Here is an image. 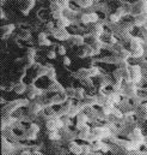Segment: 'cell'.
<instances>
[{
    "mask_svg": "<svg viewBox=\"0 0 147 155\" xmlns=\"http://www.w3.org/2000/svg\"><path fill=\"white\" fill-rule=\"evenodd\" d=\"M16 29L14 24H5L1 27V39H6L8 35H11L13 33V30Z\"/></svg>",
    "mask_w": 147,
    "mask_h": 155,
    "instance_id": "cell-10",
    "label": "cell"
},
{
    "mask_svg": "<svg viewBox=\"0 0 147 155\" xmlns=\"http://www.w3.org/2000/svg\"><path fill=\"white\" fill-rule=\"evenodd\" d=\"M47 135H48V138L52 140V141H56V140L60 138V135H59L58 130H48Z\"/></svg>",
    "mask_w": 147,
    "mask_h": 155,
    "instance_id": "cell-25",
    "label": "cell"
},
{
    "mask_svg": "<svg viewBox=\"0 0 147 155\" xmlns=\"http://www.w3.org/2000/svg\"><path fill=\"white\" fill-rule=\"evenodd\" d=\"M129 69H130V76H132V81H133L134 83L140 82V81H141V77H142L140 66H139V65H134V66H129Z\"/></svg>",
    "mask_w": 147,
    "mask_h": 155,
    "instance_id": "cell-6",
    "label": "cell"
},
{
    "mask_svg": "<svg viewBox=\"0 0 147 155\" xmlns=\"http://www.w3.org/2000/svg\"><path fill=\"white\" fill-rule=\"evenodd\" d=\"M48 66L47 65H38L36 69V78H41L43 77V76H47V74H48Z\"/></svg>",
    "mask_w": 147,
    "mask_h": 155,
    "instance_id": "cell-21",
    "label": "cell"
},
{
    "mask_svg": "<svg viewBox=\"0 0 147 155\" xmlns=\"http://www.w3.org/2000/svg\"><path fill=\"white\" fill-rule=\"evenodd\" d=\"M27 104H28V100H14V101H11V102L6 104L2 107V114H11L14 111H17L20 106L27 105Z\"/></svg>",
    "mask_w": 147,
    "mask_h": 155,
    "instance_id": "cell-2",
    "label": "cell"
},
{
    "mask_svg": "<svg viewBox=\"0 0 147 155\" xmlns=\"http://www.w3.org/2000/svg\"><path fill=\"white\" fill-rule=\"evenodd\" d=\"M73 77L77 78V79H83V78H89L90 77V74H89V69H86V68H81V69H79L77 72H74L73 74Z\"/></svg>",
    "mask_w": 147,
    "mask_h": 155,
    "instance_id": "cell-16",
    "label": "cell"
},
{
    "mask_svg": "<svg viewBox=\"0 0 147 155\" xmlns=\"http://www.w3.org/2000/svg\"><path fill=\"white\" fill-rule=\"evenodd\" d=\"M75 2H77V5H78L79 7H81V8H86V7H90V6H91V4L87 2V1H85V0H75Z\"/></svg>",
    "mask_w": 147,
    "mask_h": 155,
    "instance_id": "cell-34",
    "label": "cell"
},
{
    "mask_svg": "<svg viewBox=\"0 0 147 155\" xmlns=\"http://www.w3.org/2000/svg\"><path fill=\"white\" fill-rule=\"evenodd\" d=\"M62 63H64L65 66H70V65L72 64V60H71V58H68L67 55H65V57L62 58Z\"/></svg>",
    "mask_w": 147,
    "mask_h": 155,
    "instance_id": "cell-44",
    "label": "cell"
},
{
    "mask_svg": "<svg viewBox=\"0 0 147 155\" xmlns=\"http://www.w3.org/2000/svg\"><path fill=\"white\" fill-rule=\"evenodd\" d=\"M91 147L92 146H89V144H81V149H83L81 154H89V153H91Z\"/></svg>",
    "mask_w": 147,
    "mask_h": 155,
    "instance_id": "cell-41",
    "label": "cell"
},
{
    "mask_svg": "<svg viewBox=\"0 0 147 155\" xmlns=\"http://www.w3.org/2000/svg\"><path fill=\"white\" fill-rule=\"evenodd\" d=\"M49 8H50V13H53V12H59V11H64L62 7L59 5L58 1L50 2V4H49Z\"/></svg>",
    "mask_w": 147,
    "mask_h": 155,
    "instance_id": "cell-24",
    "label": "cell"
},
{
    "mask_svg": "<svg viewBox=\"0 0 147 155\" xmlns=\"http://www.w3.org/2000/svg\"><path fill=\"white\" fill-rule=\"evenodd\" d=\"M41 110H42V106H41L39 104H33L31 106H29V111H30V113H33V114H37Z\"/></svg>",
    "mask_w": 147,
    "mask_h": 155,
    "instance_id": "cell-28",
    "label": "cell"
},
{
    "mask_svg": "<svg viewBox=\"0 0 147 155\" xmlns=\"http://www.w3.org/2000/svg\"><path fill=\"white\" fill-rule=\"evenodd\" d=\"M130 138H132V141H135V142H139L140 144L141 143H144V136H142V134H141V131H140V129L139 127H135L133 131H132V134H130Z\"/></svg>",
    "mask_w": 147,
    "mask_h": 155,
    "instance_id": "cell-12",
    "label": "cell"
},
{
    "mask_svg": "<svg viewBox=\"0 0 147 155\" xmlns=\"http://www.w3.org/2000/svg\"><path fill=\"white\" fill-rule=\"evenodd\" d=\"M18 36L20 38V40H23V41H29V40L31 39V33L28 29H20Z\"/></svg>",
    "mask_w": 147,
    "mask_h": 155,
    "instance_id": "cell-23",
    "label": "cell"
},
{
    "mask_svg": "<svg viewBox=\"0 0 147 155\" xmlns=\"http://www.w3.org/2000/svg\"><path fill=\"white\" fill-rule=\"evenodd\" d=\"M112 76L115 78V82H121V83H122V81H123V75H122V70H121L120 68H117V69L112 72Z\"/></svg>",
    "mask_w": 147,
    "mask_h": 155,
    "instance_id": "cell-26",
    "label": "cell"
},
{
    "mask_svg": "<svg viewBox=\"0 0 147 155\" xmlns=\"http://www.w3.org/2000/svg\"><path fill=\"white\" fill-rule=\"evenodd\" d=\"M25 57H28V58H35V57H36V49H35L34 47H29V48H27Z\"/></svg>",
    "mask_w": 147,
    "mask_h": 155,
    "instance_id": "cell-31",
    "label": "cell"
},
{
    "mask_svg": "<svg viewBox=\"0 0 147 155\" xmlns=\"http://www.w3.org/2000/svg\"><path fill=\"white\" fill-rule=\"evenodd\" d=\"M65 93H66V95H67V97H70V99H72L75 96V89L72 88V87H70V88H67V89H65Z\"/></svg>",
    "mask_w": 147,
    "mask_h": 155,
    "instance_id": "cell-36",
    "label": "cell"
},
{
    "mask_svg": "<svg viewBox=\"0 0 147 155\" xmlns=\"http://www.w3.org/2000/svg\"><path fill=\"white\" fill-rule=\"evenodd\" d=\"M136 1H145V0H136Z\"/></svg>",
    "mask_w": 147,
    "mask_h": 155,
    "instance_id": "cell-49",
    "label": "cell"
},
{
    "mask_svg": "<svg viewBox=\"0 0 147 155\" xmlns=\"http://www.w3.org/2000/svg\"><path fill=\"white\" fill-rule=\"evenodd\" d=\"M20 1H23V2H24V1H28V0H20Z\"/></svg>",
    "mask_w": 147,
    "mask_h": 155,
    "instance_id": "cell-48",
    "label": "cell"
},
{
    "mask_svg": "<svg viewBox=\"0 0 147 155\" xmlns=\"http://www.w3.org/2000/svg\"><path fill=\"white\" fill-rule=\"evenodd\" d=\"M27 93H28V99H29V100H30V99H35L36 96H38V95H41V94H42L41 89H38V88H37V87H35L34 84L28 85Z\"/></svg>",
    "mask_w": 147,
    "mask_h": 155,
    "instance_id": "cell-9",
    "label": "cell"
},
{
    "mask_svg": "<svg viewBox=\"0 0 147 155\" xmlns=\"http://www.w3.org/2000/svg\"><path fill=\"white\" fill-rule=\"evenodd\" d=\"M111 116L120 119V118H122V117H123V114H122V112H121L120 110H117V108H115V107H114V110H112V112H111Z\"/></svg>",
    "mask_w": 147,
    "mask_h": 155,
    "instance_id": "cell-42",
    "label": "cell"
},
{
    "mask_svg": "<svg viewBox=\"0 0 147 155\" xmlns=\"http://www.w3.org/2000/svg\"><path fill=\"white\" fill-rule=\"evenodd\" d=\"M71 24V21L67 18V17H65V16H62L61 18H59V19H56V22H55V25L58 27V28H67L68 25Z\"/></svg>",
    "mask_w": 147,
    "mask_h": 155,
    "instance_id": "cell-19",
    "label": "cell"
},
{
    "mask_svg": "<svg viewBox=\"0 0 147 155\" xmlns=\"http://www.w3.org/2000/svg\"><path fill=\"white\" fill-rule=\"evenodd\" d=\"M80 21H81L83 24H87V25L92 23V22H91V16H90V13H83L81 17H80Z\"/></svg>",
    "mask_w": 147,
    "mask_h": 155,
    "instance_id": "cell-29",
    "label": "cell"
},
{
    "mask_svg": "<svg viewBox=\"0 0 147 155\" xmlns=\"http://www.w3.org/2000/svg\"><path fill=\"white\" fill-rule=\"evenodd\" d=\"M49 90H50V91H54V93H64V91H65V88H64L62 84H60L58 81H54V82H50Z\"/></svg>",
    "mask_w": 147,
    "mask_h": 155,
    "instance_id": "cell-17",
    "label": "cell"
},
{
    "mask_svg": "<svg viewBox=\"0 0 147 155\" xmlns=\"http://www.w3.org/2000/svg\"><path fill=\"white\" fill-rule=\"evenodd\" d=\"M56 52H58V54H59V55H62V57H65V55H66V53H67V49H66V47H65V46L60 45V46H58V48H56Z\"/></svg>",
    "mask_w": 147,
    "mask_h": 155,
    "instance_id": "cell-35",
    "label": "cell"
},
{
    "mask_svg": "<svg viewBox=\"0 0 147 155\" xmlns=\"http://www.w3.org/2000/svg\"><path fill=\"white\" fill-rule=\"evenodd\" d=\"M38 45H39V46H50V45H52V41L47 38L45 40H43V41L38 42Z\"/></svg>",
    "mask_w": 147,
    "mask_h": 155,
    "instance_id": "cell-45",
    "label": "cell"
},
{
    "mask_svg": "<svg viewBox=\"0 0 147 155\" xmlns=\"http://www.w3.org/2000/svg\"><path fill=\"white\" fill-rule=\"evenodd\" d=\"M130 53L134 58H140L144 54L142 49V40L140 38H133L130 40Z\"/></svg>",
    "mask_w": 147,
    "mask_h": 155,
    "instance_id": "cell-1",
    "label": "cell"
},
{
    "mask_svg": "<svg viewBox=\"0 0 147 155\" xmlns=\"http://www.w3.org/2000/svg\"><path fill=\"white\" fill-rule=\"evenodd\" d=\"M91 47L93 48V51H95V53L97 54V53H99L101 52V49L103 48V46H104V42L102 41V40H99V39H96L95 41H92L91 43Z\"/></svg>",
    "mask_w": 147,
    "mask_h": 155,
    "instance_id": "cell-20",
    "label": "cell"
},
{
    "mask_svg": "<svg viewBox=\"0 0 147 155\" xmlns=\"http://www.w3.org/2000/svg\"><path fill=\"white\" fill-rule=\"evenodd\" d=\"M144 28H145V29H146V30H147V23H146V24H145V25H144Z\"/></svg>",
    "mask_w": 147,
    "mask_h": 155,
    "instance_id": "cell-47",
    "label": "cell"
},
{
    "mask_svg": "<svg viewBox=\"0 0 147 155\" xmlns=\"http://www.w3.org/2000/svg\"><path fill=\"white\" fill-rule=\"evenodd\" d=\"M120 18H121V17H120L118 15L112 13V15H110V17H109V21H110L111 23L115 24V23H118V22H120Z\"/></svg>",
    "mask_w": 147,
    "mask_h": 155,
    "instance_id": "cell-40",
    "label": "cell"
},
{
    "mask_svg": "<svg viewBox=\"0 0 147 155\" xmlns=\"http://www.w3.org/2000/svg\"><path fill=\"white\" fill-rule=\"evenodd\" d=\"M58 2L62 7V10H67L70 6V0H58Z\"/></svg>",
    "mask_w": 147,
    "mask_h": 155,
    "instance_id": "cell-38",
    "label": "cell"
},
{
    "mask_svg": "<svg viewBox=\"0 0 147 155\" xmlns=\"http://www.w3.org/2000/svg\"><path fill=\"white\" fill-rule=\"evenodd\" d=\"M85 97V90H84V88H78V89H75V96H74V99H77V100H81V99H84Z\"/></svg>",
    "mask_w": 147,
    "mask_h": 155,
    "instance_id": "cell-27",
    "label": "cell"
},
{
    "mask_svg": "<svg viewBox=\"0 0 147 155\" xmlns=\"http://www.w3.org/2000/svg\"><path fill=\"white\" fill-rule=\"evenodd\" d=\"M71 107H72V104L68 101L66 105H64L62 107H60V110H59V114L61 117H65V116H68V112H70V110H71Z\"/></svg>",
    "mask_w": 147,
    "mask_h": 155,
    "instance_id": "cell-22",
    "label": "cell"
},
{
    "mask_svg": "<svg viewBox=\"0 0 147 155\" xmlns=\"http://www.w3.org/2000/svg\"><path fill=\"white\" fill-rule=\"evenodd\" d=\"M107 97H108L109 102L112 104L114 106L117 105V104H120V101H121V95H120V93L114 91V90H111L110 93H107Z\"/></svg>",
    "mask_w": 147,
    "mask_h": 155,
    "instance_id": "cell-11",
    "label": "cell"
},
{
    "mask_svg": "<svg viewBox=\"0 0 147 155\" xmlns=\"http://www.w3.org/2000/svg\"><path fill=\"white\" fill-rule=\"evenodd\" d=\"M47 38H48V33H45V31H41V33L38 34V36H37V39H38V42H41V41L45 40Z\"/></svg>",
    "mask_w": 147,
    "mask_h": 155,
    "instance_id": "cell-43",
    "label": "cell"
},
{
    "mask_svg": "<svg viewBox=\"0 0 147 155\" xmlns=\"http://www.w3.org/2000/svg\"><path fill=\"white\" fill-rule=\"evenodd\" d=\"M37 134L34 129H31L30 126H29V129H27L25 131H24V134H23V137L25 138V140H28V141H33V140H36L37 138Z\"/></svg>",
    "mask_w": 147,
    "mask_h": 155,
    "instance_id": "cell-18",
    "label": "cell"
},
{
    "mask_svg": "<svg viewBox=\"0 0 147 155\" xmlns=\"http://www.w3.org/2000/svg\"><path fill=\"white\" fill-rule=\"evenodd\" d=\"M56 55H58V52H56L55 49H49V51L47 52V58H48V59H55Z\"/></svg>",
    "mask_w": 147,
    "mask_h": 155,
    "instance_id": "cell-37",
    "label": "cell"
},
{
    "mask_svg": "<svg viewBox=\"0 0 147 155\" xmlns=\"http://www.w3.org/2000/svg\"><path fill=\"white\" fill-rule=\"evenodd\" d=\"M87 121H89V116L80 112L78 116H77V130H80L83 129L85 125H87Z\"/></svg>",
    "mask_w": 147,
    "mask_h": 155,
    "instance_id": "cell-7",
    "label": "cell"
},
{
    "mask_svg": "<svg viewBox=\"0 0 147 155\" xmlns=\"http://www.w3.org/2000/svg\"><path fill=\"white\" fill-rule=\"evenodd\" d=\"M78 131H79V134H78L79 140L87 141V138H89V136H90V134H91V129H90V126H89V125H85L83 129H80V130H78Z\"/></svg>",
    "mask_w": 147,
    "mask_h": 155,
    "instance_id": "cell-13",
    "label": "cell"
},
{
    "mask_svg": "<svg viewBox=\"0 0 147 155\" xmlns=\"http://www.w3.org/2000/svg\"><path fill=\"white\" fill-rule=\"evenodd\" d=\"M115 13H116V15H118L120 17H123V16H126L128 12L124 10V7H123V6H120V7L116 10V12H115Z\"/></svg>",
    "mask_w": 147,
    "mask_h": 155,
    "instance_id": "cell-39",
    "label": "cell"
},
{
    "mask_svg": "<svg viewBox=\"0 0 147 155\" xmlns=\"http://www.w3.org/2000/svg\"><path fill=\"white\" fill-rule=\"evenodd\" d=\"M68 150H70L71 153H73V154H81V152H83L81 144H79V143L75 142V141H71V142L68 143Z\"/></svg>",
    "mask_w": 147,
    "mask_h": 155,
    "instance_id": "cell-15",
    "label": "cell"
},
{
    "mask_svg": "<svg viewBox=\"0 0 147 155\" xmlns=\"http://www.w3.org/2000/svg\"><path fill=\"white\" fill-rule=\"evenodd\" d=\"M70 42H71V45H73V46L81 47V46L85 45V38L81 36V35H72L71 39H70Z\"/></svg>",
    "mask_w": 147,
    "mask_h": 155,
    "instance_id": "cell-14",
    "label": "cell"
},
{
    "mask_svg": "<svg viewBox=\"0 0 147 155\" xmlns=\"http://www.w3.org/2000/svg\"><path fill=\"white\" fill-rule=\"evenodd\" d=\"M55 27H56V25H55V23H53V22H47V23L44 24V28H45L47 33H49V34H52V31L54 30Z\"/></svg>",
    "mask_w": 147,
    "mask_h": 155,
    "instance_id": "cell-33",
    "label": "cell"
},
{
    "mask_svg": "<svg viewBox=\"0 0 147 155\" xmlns=\"http://www.w3.org/2000/svg\"><path fill=\"white\" fill-rule=\"evenodd\" d=\"M80 83H81L84 87H87V88H92V87H93V83H92V81H91V77L80 79Z\"/></svg>",
    "mask_w": 147,
    "mask_h": 155,
    "instance_id": "cell-32",
    "label": "cell"
},
{
    "mask_svg": "<svg viewBox=\"0 0 147 155\" xmlns=\"http://www.w3.org/2000/svg\"><path fill=\"white\" fill-rule=\"evenodd\" d=\"M27 89H28V85H27L24 82H22V81H19V82H17V83L12 84V90H13L16 94H18V95H20V94L25 93V91H27Z\"/></svg>",
    "mask_w": 147,
    "mask_h": 155,
    "instance_id": "cell-8",
    "label": "cell"
},
{
    "mask_svg": "<svg viewBox=\"0 0 147 155\" xmlns=\"http://www.w3.org/2000/svg\"><path fill=\"white\" fill-rule=\"evenodd\" d=\"M50 35L53 38H55L56 40H60V41H68L72 36L65 28H58V27L54 28V30L52 31Z\"/></svg>",
    "mask_w": 147,
    "mask_h": 155,
    "instance_id": "cell-3",
    "label": "cell"
},
{
    "mask_svg": "<svg viewBox=\"0 0 147 155\" xmlns=\"http://www.w3.org/2000/svg\"><path fill=\"white\" fill-rule=\"evenodd\" d=\"M79 104H80L84 108H86V107H93V106H96V105L98 104L97 96H85L84 99H81V100L79 101Z\"/></svg>",
    "mask_w": 147,
    "mask_h": 155,
    "instance_id": "cell-5",
    "label": "cell"
},
{
    "mask_svg": "<svg viewBox=\"0 0 147 155\" xmlns=\"http://www.w3.org/2000/svg\"><path fill=\"white\" fill-rule=\"evenodd\" d=\"M30 127H31V129H34L36 132H39V126H38L37 124H30Z\"/></svg>",
    "mask_w": 147,
    "mask_h": 155,
    "instance_id": "cell-46",
    "label": "cell"
},
{
    "mask_svg": "<svg viewBox=\"0 0 147 155\" xmlns=\"http://www.w3.org/2000/svg\"><path fill=\"white\" fill-rule=\"evenodd\" d=\"M89 69V74H90V77H97L99 75V70L97 66H90L87 68Z\"/></svg>",
    "mask_w": 147,
    "mask_h": 155,
    "instance_id": "cell-30",
    "label": "cell"
},
{
    "mask_svg": "<svg viewBox=\"0 0 147 155\" xmlns=\"http://www.w3.org/2000/svg\"><path fill=\"white\" fill-rule=\"evenodd\" d=\"M89 27H90L89 33H91L92 35H95V36H97V38H99L101 35L104 34L103 25H102L99 22H98V23H91V24H89Z\"/></svg>",
    "mask_w": 147,
    "mask_h": 155,
    "instance_id": "cell-4",
    "label": "cell"
}]
</instances>
